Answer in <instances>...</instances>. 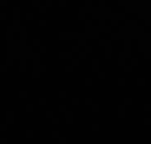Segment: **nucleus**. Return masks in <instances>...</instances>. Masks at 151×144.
I'll list each match as a JSON object with an SVG mask.
<instances>
[]
</instances>
